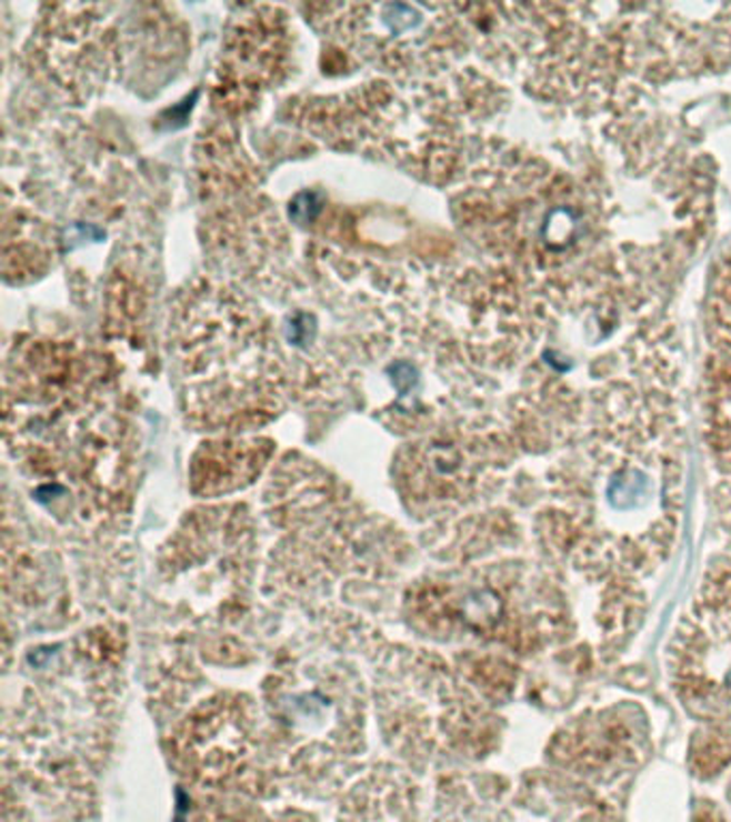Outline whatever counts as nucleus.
Listing matches in <instances>:
<instances>
[{"instance_id": "obj_1", "label": "nucleus", "mask_w": 731, "mask_h": 822, "mask_svg": "<svg viewBox=\"0 0 731 822\" xmlns=\"http://www.w3.org/2000/svg\"><path fill=\"white\" fill-rule=\"evenodd\" d=\"M717 583V581H714ZM719 602L714 589L705 585L693 616L680 632V651H673L675 666H687L712 655V662L678 675L682 696L689 705L725 711L731 706V616L728 598Z\"/></svg>"}]
</instances>
